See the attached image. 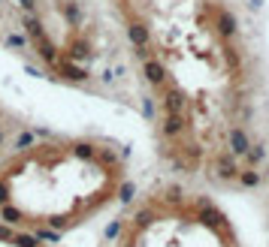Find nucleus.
I'll list each match as a JSON object with an SVG mask.
<instances>
[{"label":"nucleus","mask_w":269,"mask_h":247,"mask_svg":"<svg viewBox=\"0 0 269 247\" xmlns=\"http://www.w3.org/2000/svg\"><path fill=\"white\" fill-rule=\"evenodd\" d=\"M0 247H51V244L42 241V238H33L27 232H18V229H12L6 223H0Z\"/></svg>","instance_id":"4"},{"label":"nucleus","mask_w":269,"mask_h":247,"mask_svg":"<svg viewBox=\"0 0 269 247\" xmlns=\"http://www.w3.org/2000/svg\"><path fill=\"white\" fill-rule=\"evenodd\" d=\"M109 247H245L230 211L191 178H160L115 211Z\"/></svg>","instance_id":"2"},{"label":"nucleus","mask_w":269,"mask_h":247,"mask_svg":"<svg viewBox=\"0 0 269 247\" xmlns=\"http://www.w3.org/2000/svg\"><path fill=\"white\" fill-rule=\"evenodd\" d=\"M127 193L130 157L100 133H21L0 154V223L48 244L118 211Z\"/></svg>","instance_id":"1"},{"label":"nucleus","mask_w":269,"mask_h":247,"mask_svg":"<svg viewBox=\"0 0 269 247\" xmlns=\"http://www.w3.org/2000/svg\"><path fill=\"white\" fill-rule=\"evenodd\" d=\"M21 133H24L21 121H18V118H15V115L0 103V154H3V151H6L18 136H21Z\"/></svg>","instance_id":"3"},{"label":"nucleus","mask_w":269,"mask_h":247,"mask_svg":"<svg viewBox=\"0 0 269 247\" xmlns=\"http://www.w3.org/2000/svg\"><path fill=\"white\" fill-rule=\"evenodd\" d=\"M266 238H269V199H266Z\"/></svg>","instance_id":"5"}]
</instances>
